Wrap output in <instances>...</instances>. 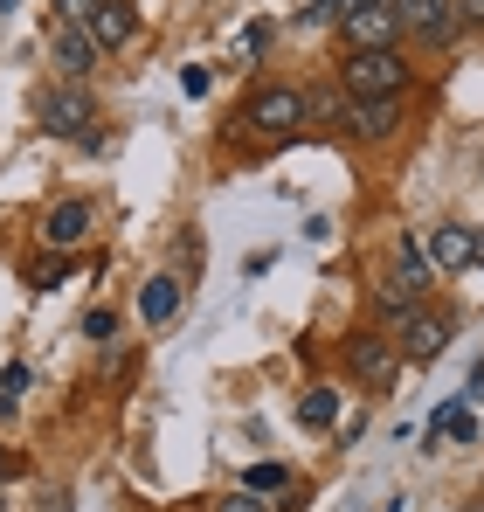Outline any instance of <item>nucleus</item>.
Here are the masks:
<instances>
[{"instance_id":"nucleus-11","label":"nucleus","mask_w":484,"mask_h":512,"mask_svg":"<svg viewBox=\"0 0 484 512\" xmlns=\"http://www.w3.org/2000/svg\"><path fill=\"white\" fill-rule=\"evenodd\" d=\"M56 63H63L70 77H83V70L97 63V42H90V28H77V21H63V28H56Z\"/></svg>"},{"instance_id":"nucleus-23","label":"nucleus","mask_w":484,"mask_h":512,"mask_svg":"<svg viewBox=\"0 0 484 512\" xmlns=\"http://www.w3.org/2000/svg\"><path fill=\"white\" fill-rule=\"evenodd\" d=\"M305 21H339V0H312V7H305Z\"/></svg>"},{"instance_id":"nucleus-9","label":"nucleus","mask_w":484,"mask_h":512,"mask_svg":"<svg viewBox=\"0 0 484 512\" xmlns=\"http://www.w3.org/2000/svg\"><path fill=\"white\" fill-rule=\"evenodd\" d=\"M346 125H353L360 139H388V132H395V97H353V104H346Z\"/></svg>"},{"instance_id":"nucleus-25","label":"nucleus","mask_w":484,"mask_h":512,"mask_svg":"<svg viewBox=\"0 0 484 512\" xmlns=\"http://www.w3.org/2000/svg\"><path fill=\"white\" fill-rule=\"evenodd\" d=\"M90 7H97V0H63V14H70L77 28H83V21H90Z\"/></svg>"},{"instance_id":"nucleus-1","label":"nucleus","mask_w":484,"mask_h":512,"mask_svg":"<svg viewBox=\"0 0 484 512\" xmlns=\"http://www.w3.org/2000/svg\"><path fill=\"white\" fill-rule=\"evenodd\" d=\"M339 84H346V97H402L408 63L395 49H353L346 70H339Z\"/></svg>"},{"instance_id":"nucleus-20","label":"nucleus","mask_w":484,"mask_h":512,"mask_svg":"<svg viewBox=\"0 0 484 512\" xmlns=\"http://www.w3.org/2000/svg\"><path fill=\"white\" fill-rule=\"evenodd\" d=\"M83 333H90V340H111V333H118V319H111V312H90V319H83Z\"/></svg>"},{"instance_id":"nucleus-2","label":"nucleus","mask_w":484,"mask_h":512,"mask_svg":"<svg viewBox=\"0 0 484 512\" xmlns=\"http://www.w3.org/2000/svg\"><path fill=\"white\" fill-rule=\"evenodd\" d=\"M35 118H42V132H56V139H77V132L90 125V118H97V111H90V97H83L77 84H63V90H42Z\"/></svg>"},{"instance_id":"nucleus-19","label":"nucleus","mask_w":484,"mask_h":512,"mask_svg":"<svg viewBox=\"0 0 484 512\" xmlns=\"http://www.w3.org/2000/svg\"><path fill=\"white\" fill-rule=\"evenodd\" d=\"M284 485H291L284 464H256V471H249V492H256V499H263V492H284Z\"/></svg>"},{"instance_id":"nucleus-12","label":"nucleus","mask_w":484,"mask_h":512,"mask_svg":"<svg viewBox=\"0 0 484 512\" xmlns=\"http://www.w3.org/2000/svg\"><path fill=\"white\" fill-rule=\"evenodd\" d=\"M139 312H146V326H166V319L180 312V277H153V284L139 291Z\"/></svg>"},{"instance_id":"nucleus-17","label":"nucleus","mask_w":484,"mask_h":512,"mask_svg":"<svg viewBox=\"0 0 484 512\" xmlns=\"http://www.w3.org/2000/svg\"><path fill=\"white\" fill-rule=\"evenodd\" d=\"M305 118H319V125H346V104H339V90H305Z\"/></svg>"},{"instance_id":"nucleus-16","label":"nucleus","mask_w":484,"mask_h":512,"mask_svg":"<svg viewBox=\"0 0 484 512\" xmlns=\"http://www.w3.org/2000/svg\"><path fill=\"white\" fill-rule=\"evenodd\" d=\"M298 416H305L312 429H332V416H339V395H332V388H312V395L298 402Z\"/></svg>"},{"instance_id":"nucleus-7","label":"nucleus","mask_w":484,"mask_h":512,"mask_svg":"<svg viewBox=\"0 0 484 512\" xmlns=\"http://www.w3.org/2000/svg\"><path fill=\"white\" fill-rule=\"evenodd\" d=\"M395 7H402V28H415L422 42H450V28H457L450 0H395Z\"/></svg>"},{"instance_id":"nucleus-28","label":"nucleus","mask_w":484,"mask_h":512,"mask_svg":"<svg viewBox=\"0 0 484 512\" xmlns=\"http://www.w3.org/2000/svg\"><path fill=\"white\" fill-rule=\"evenodd\" d=\"M464 512H484V506H464Z\"/></svg>"},{"instance_id":"nucleus-6","label":"nucleus","mask_w":484,"mask_h":512,"mask_svg":"<svg viewBox=\"0 0 484 512\" xmlns=\"http://www.w3.org/2000/svg\"><path fill=\"white\" fill-rule=\"evenodd\" d=\"M395 28H402V7H395V0L346 14V42H353V49H388V42H395Z\"/></svg>"},{"instance_id":"nucleus-4","label":"nucleus","mask_w":484,"mask_h":512,"mask_svg":"<svg viewBox=\"0 0 484 512\" xmlns=\"http://www.w3.org/2000/svg\"><path fill=\"white\" fill-rule=\"evenodd\" d=\"M249 125L270 132V139H284L291 125H305V90H263V97L249 104Z\"/></svg>"},{"instance_id":"nucleus-10","label":"nucleus","mask_w":484,"mask_h":512,"mask_svg":"<svg viewBox=\"0 0 484 512\" xmlns=\"http://www.w3.org/2000/svg\"><path fill=\"white\" fill-rule=\"evenodd\" d=\"M408 360H436L443 346H450V319H436V312H415L408 319Z\"/></svg>"},{"instance_id":"nucleus-21","label":"nucleus","mask_w":484,"mask_h":512,"mask_svg":"<svg viewBox=\"0 0 484 512\" xmlns=\"http://www.w3.org/2000/svg\"><path fill=\"white\" fill-rule=\"evenodd\" d=\"M215 512H270V506H263L256 492H236V499H222V506H215Z\"/></svg>"},{"instance_id":"nucleus-5","label":"nucleus","mask_w":484,"mask_h":512,"mask_svg":"<svg viewBox=\"0 0 484 512\" xmlns=\"http://www.w3.org/2000/svg\"><path fill=\"white\" fill-rule=\"evenodd\" d=\"M429 263L436 270H484V229H436L429 236Z\"/></svg>"},{"instance_id":"nucleus-18","label":"nucleus","mask_w":484,"mask_h":512,"mask_svg":"<svg viewBox=\"0 0 484 512\" xmlns=\"http://www.w3.org/2000/svg\"><path fill=\"white\" fill-rule=\"evenodd\" d=\"M395 263H402L408 284H422V277H429V250H422L415 236H402V243H395Z\"/></svg>"},{"instance_id":"nucleus-26","label":"nucleus","mask_w":484,"mask_h":512,"mask_svg":"<svg viewBox=\"0 0 484 512\" xmlns=\"http://www.w3.org/2000/svg\"><path fill=\"white\" fill-rule=\"evenodd\" d=\"M360 7H381V0H339V14H360Z\"/></svg>"},{"instance_id":"nucleus-27","label":"nucleus","mask_w":484,"mask_h":512,"mask_svg":"<svg viewBox=\"0 0 484 512\" xmlns=\"http://www.w3.org/2000/svg\"><path fill=\"white\" fill-rule=\"evenodd\" d=\"M0 478H14V450H0Z\"/></svg>"},{"instance_id":"nucleus-24","label":"nucleus","mask_w":484,"mask_h":512,"mask_svg":"<svg viewBox=\"0 0 484 512\" xmlns=\"http://www.w3.org/2000/svg\"><path fill=\"white\" fill-rule=\"evenodd\" d=\"M457 21H471V28H478V21H484V0H457Z\"/></svg>"},{"instance_id":"nucleus-3","label":"nucleus","mask_w":484,"mask_h":512,"mask_svg":"<svg viewBox=\"0 0 484 512\" xmlns=\"http://www.w3.org/2000/svg\"><path fill=\"white\" fill-rule=\"evenodd\" d=\"M346 360H353V374H360L367 388H388L395 367H402V346H388L381 333H360V340L346 346Z\"/></svg>"},{"instance_id":"nucleus-8","label":"nucleus","mask_w":484,"mask_h":512,"mask_svg":"<svg viewBox=\"0 0 484 512\" xmlns=\"http://www.w3.org/2000/svg\"><path fill=\"white\" fill-rule=\"evenodd\" d=\"M83 28H90L97 49H125V42H132V7H125V0H97Z\"/></svg>"},{"instance_id":"nucleus-13","label":"nucleus","mask_w":484,"mask_h":512,"mask_svg":"<svg viewBox=\"0 0 484 512\" xmlns=\"http://www.w3.org/2000/svg\"><path fill=\"white\" fill-rule=\"evenodd\" d=\"M83 229H90V208H83V201H63V208L49 215V243H56V250L83 243Z\"/></svg>"},{"instance_id":"nucleus-14","label":"nucleus","mask_w":484,"mask_h":512,"mask_svg":"<svg viewBox=\"0 0 484 512\" xmlns=\"http://www.w3.org/2000/svg\"><path fill=\"white\" fill-rule=\"evenodd\" d=\"M415 298H422V284H408V277H388L381 284V312L388 319H415Z\"/></svg>"},{"instance_id":"nucleus-22","label":"nucleus","mask_w":484,"mask_h":512,"mask_svg":"<svg viewBox=\"0 0 484 512\" xmlns=\"http://www.w3.org/2000/svg\"><path fill=\"white\" fill-rule=\"evenodd\" d=\"M180 90H187V97H208V70L187 63V70H180Z\"/></svg>"},{"instance_id":"nucleus-15","label":"nucleus","mask_w":484,"mask_h":512,"mask_svg":"<svg viewBox=\"0 0 484 512\" xmlns=\"http://www.w3.org/2000/svg\"><path fill=\"white\" fill-rule=\"evenodd\" d=\"M28 381H35V374H28L21 360H7V374H0V416H14V409H21V395H28Z\"/></svg>"}]
</instances>
